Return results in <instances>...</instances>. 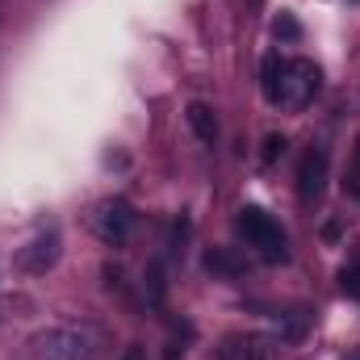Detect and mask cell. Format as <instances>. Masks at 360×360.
Here are the masks:
<instances>
[{"label": "cell", "instance_id": "6da1fadb", "mask_svg": "<svg viewBox=\"0 0 360 360\" xmlns=\"http://www.w3.org/2000/svg\"><path fill=\"white\" fill-rule=\"evenodd\" d=\"M260 80H264V96L269 105H289V109H302L319 84H323V72L310 63V59H285V55H264V68H260Z\"/></svg>", "mask_w": 360, "mask_h": 360}, {"label": "cell", "instance_id": "7a4b0ae2", "mask_svg": "<svg viewBox=\"0 0 360 360\" xmlns=\"http://www.w3.org/2000/svg\"><path fill=\"white\" fill-rule=\"evenodd\" d=\"M235 231L248 239V248L260 252V260H269V264L289 260V239H285L281 222L272 218L269 210H260V205H243L239 218H235Z\"/></svg>", "mask_w": 360, "mask_h": 360}, {"label": "cell", "instance_id": "3957f363", "mask_svg": "<svg viewBox=\"0 0 360 360\" xmlns=\"http://www.w3.org/2000/svg\"><path fill=\"white\" fill-rule=\"evenodd\" d=\"M92 340L89 327H51L34 340V352L38 360H92Z\"/></svg>", "mask_w": 360, "mask_h": 360}, {"label": "cell", "instance_id": "277c9868", "mask_svg": "<svg viewBox=\"0 0 360 360\" xmlns=\"http://www.w3.org/2000/svg\"><path fill=\"white\" fill-rule=\"evenodd\" d=\"M134 231V210L126 201H105L101 214H96V235L109 243V248H122Z\"/></svg>", "mask_w": 360, "mask_h": 360}, {"label": "cell", "instance_id": "5b68a950", "mask_svg": "<svg viewBox=\"0 0 360 360\" xmlns=\"http://www.w3.org/2000/svg\"><path fill=\"white\" fill-rule=\"evenodd\" d=\"M323 188H327V151L314 147V151H306L302 164H297V197H302L306 205H314V201L323 197Z\"/></svg>", "mask_w": 360, "mask_h": 360}, {"label": "cell", "instance_id": "8992f818", "mask_svg": "<svg viewBox=\"0 0 360 360\" xmlns=\"http://www.w3.org/2000/svg\"><path fill=\"white\" fill-rule=\"evenodd\" d=\"M59 231L51 226V231H42L25 252H21V269L25 272H46V269H55V260H59Z\"/></svg>", "mask_w": 360, "mask_h": 360}, {"label": "cell", "instance_id": "52a82bcc", "mask_svg": "<svg viewBox=\"0 0 360 360\" xmlns=\"http://www.w3.org/2000/svg\"><path fill=\"white\" fill-rule=\"evenodd\" d=\"M222 360H272V340H264V335H231L222 344Z\"/></svg>", "mask_w": 360, "mask_h": 360}, {"label": "cell", "instance_id": "ba28073f", "mask_svg": "<svg viewBox=\"0 0 360 360\" xmlns=\"http://www.w3.org/2000/svg\"><path fill=\"white\" fill-rule=\"evenodd\" d=\"M184 122H188V130L197 134V143H205V147L218 143V113H214L205 101H193V105L184 109Z\"/></svg>", "mask_w": 360, "mask_h": 360}, {"label": "cell", "instance_id": "9c48e42d", "mask_svg": "<svg viewBox=\"0 0 360 360\" xmlns=\"http://www.w3.org/2000/svg\"><path fill=\"white\" fill-rule=\"evenodd\" d=\"M205 269L214 272V276H243L248 272V260L239 256V252H231V248H210L205 252Z\"/></svg>", "mask_w": 360, "mask_h": 360}, {"label": "cell", "instance_id": "30bf717a", "mask_svg": "<svg viewBox=\"0 0 360 360\" xmlns=\"http://www.w3.org/2000/svg\"><path fill=\"white\" fill-rule=\"evenodd\" d=\"M188 231H193V222H188V214H180L176 226H172V239H168V256H172V260H184V248H188Z\"/></svg>", "mask_w": 360, "mask_h": 360}, {"label": "cell", "instance_id": "8fae6325", "mask_svg": "<svg viewBox=\"0 0 360 360\" xmlns=\"http://www.w3.org/2000/svg\"><path fill=\"white\" fill-rule=\"evenodd\" d=\"M147 293H151V306H164V264L160 260L147 269Z\"/></svg>", "mask_w": 360, "mask_h": 360}, {"label": "cell", "instance_id": "7c38bea8", "mask_svg": "<svg viewBox=\"0 0 360 360\" xmlns=\"http://www.w3.org/2000/svg\"><path fill=\"white\" fill-rule=\"evenodd\" d=\"M272 34H276V38H285V42H297V38H302V25H297L289 13H281V17H276V25H272Z\"/></svg>", "mask_w": 360, "mask_h": 360}, {"label": "cell", "instance_id": "4fadbf2b", "mask_svg": "<svg viewBox=\"0 0 360 360\" xmlns=\"http://www.w3.org/2000/svg\"><path fill=\"white\" fill-rule=\"evenodd\" d=\"M340 289L348 297H360V264H344L340 269Z\"/></svg>", "mask_w": 360, "mask_h": 360}, {"label": "cell", "instance_id": "5bb4252c", "mask_svg": "<svg viewBox=\"0 0 360 360\" xmlns=\"http://www.w3.org/2000/svg\"><path fill=\"white\" fill-rule=\"evenodd\" d=\"M285 147H289V143H285V134H269V139H264V151H260V160H264V164H276V160L285 155Z\"/></svg>", "mask_w": 360, "mask_h": 360}, {"label": "cell", "instance_id": "9a60e30c", "mask_svg": "<svg viewBox=\"0 0 360 360\" xmlns=\"http://www.w3.org/2000/svg\"><path fill=\"white\" fill-rule=\"evenodd\" d=\"M117 360H147V352H143V344H126Z\"/></svg>", "mask_w": 360, "mask_h": 360}]
</instances>
